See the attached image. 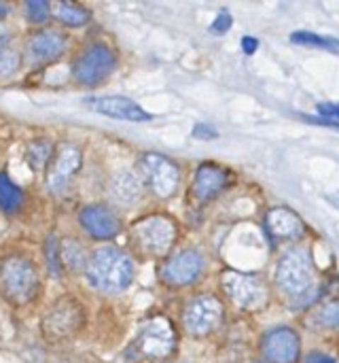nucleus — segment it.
Here are the masks:
<instances>
[{
    "mask_svg": "<svg viewBox=\"0 0 339 363\" xmlns=\"http://www.w3.org/2000/svg\"><path fill=\"white\" fill-rule=\"evenodd\" d=\"M19 66V55L17 51L13 49L11 40L6 34H0V72L2 74H11L15 72Z\"/></svg>",
    "mask_w": 339,
    "mask_h": 363,
    "instance_id": "nucleus-23",
    "label": "nucleus"
},
{
    "mask_svg": "<svg viewBox=\"0 0 339 363\" xmlns=\"http://www.w3.org/2000/svg\"><path fill=\"white\" fill-rule=\"evenodd\" d=\"M202 268H204V262H202V255L197 251H183L163 264L161 279L174 287L191 285L200 277Z\"/></svg>",
    "mask_w": 339,
    "mask_h": 363,
    "instance_id": "nucleus-12",
    "label": "nucleus"
},
{
    "mask_svg": "<svg viewBox=\"0 0 339 363\" xmlns=\"http://www.w3.org/2000/svg\"><path fill=\"white\" fill-rule=\"evenodd\" d=\"M183 321L189 334L206 336L212 330H217L223 321V306L212 296H200L185 308Z\"/></svg>",
    "mask_w": 339,
    "mask_h": 363,
    "instance_id": "nucleus-8",
    "label": "nucleus"
},
{
    "mask_svg": "<svg viewBox=\"0 0 339 363\" xmlns=\"http://www.w3.org/2000/svg\"><path fill=\"white\" fill-rule=\"evenodd\" d=\"M193 136L200 138V140H212V138L219 136V132H217V128H212V125H208V123H197V125L193 128Z\"/></svg>",
    "mask_w": 339,
    "mask_h": 363,
    "instance_id": "nucleus-30",
    "label": "nucleus"
},
{
    "mask_svg": "<svg viewBox=\"0 0 339 363\" xmlns=\"http://www.w3.org/2000/svg\"><path fill=\"white\" fill-rule=\"evenodd\" d=\"M81 149L76 145H62L57 151H55V157L49 166V172H47V183L53 191H59L68 185V181L76 174V170L81 168Z\"/></svg>",
    "mask_w": 339,
    "mask_h": 363,
    "instance_id": "nucleus-13",
    "label": "nucleus"
},
{
    "mask_svg": "<svg viewBox=\"0 0 339 363\" xmlns=\"http://www.w3.org/2000/svg\"><path fill=\"white\" fill-rule=\"evenodd\" d=\"M306 363H335L333 362V357H329V355H323V353H312Z\"/></svg>",
    "mask_w": 339,
    "mask_h": 363,
    "instance_id": "nucleus-33",
    "label": "nucleus"
},
{
    "mask_svg": "<svg viewBox=\"0 0 339 363\" xmlns=\"http://www.w3.org/2000/svg\"><path fill=\"white\" fill-rule=\"evenodd\" d=\"M38 294V272L25 257H4L0 262V296L15 304L25 306Z\"/></svg>",
    "mask_w": 339,
    "mask_h": 363,
    "instance_id": "nucleus-2",
    "label": "nucleus"
},
{
    "mask_svg": "<svg viewBox=\"0 0 339 363\" xmlns=\"http://www.w3.org/2000/svg\"><path fill=\"white\" fill-rule=\"evenodd\" d=\"M276 281H278V287L293 298H301L310 294L314 289V268H312L308 251L304 249L287 251L282 259L278 262Z\"/></svg>",
    "mask_w": 339,
    "mask_h": 363,
    "instance_id": "nucleus-3",
    "label": "nucleus"
},
{
    "mask_svg": "<svg viewBox=\"0 0 339 363\" xmlns=\"http://www.w3.org/2000/svg\"><path fill=\"white\" fill-rule=\"evenodd\" d=\"M265 221L268 230L278 238H299L304 234V223L299 215L289 208H272Z\"/></svg>",
    "mask_w": 339,
    "mask_h": 363,
    "instance_id": "nucleus-17",
    "label": "nucleus"
},
{
    "mask_svg": "<svg viewBox=\"0 0 339 363\" xmlns=\"http://www.w3.org/2000/svg\"><path fill=\"white\" fill-rule=\"evenodd\" d=\"M59 257L70 270H74L83 264V247L76 240H64L59 245Z\"/></svg>",
    "mask_w": 339,
    "mask_h": 363,
    "instance_id": "nucleus-24",
    "label": "nucleus"
},
{
    "mask_svg": "<svg viewBox=\"0 0 339 363\" xmlns=\"http://www.w3.org/2000/svg\"><path fill=\"white\" fill-rule=\"evenodd\" d=\"M115 70V55L106 45H93L72 64V77L85 87L102 83Z\"/></svg>",
    "mask_w": 339,
    "mask_h": 363,
    "instance_id": "nucleus-6",
    "label": "nucleus"
},
{
    "mask_svg": "<svg viewBox=\"0 0 339 363\" xmlns=\"http://www.w3.org/2000/svg\"><path fill=\"white\" fill-rule=\"evenodd\" d=\"M51 15L70 28H79L89 21V11L76 2H64V0L55 2V4H51Z\"/></svg>",
    "mask_w": 339,
    "mask_h": 363,
    "instance_id": "nucleus-19",
    "label": "nucleus"
},
{
    "mask_svg": "<svg viewBox=\"0 0 339 363\" xmlns=\"http://www.w3.org/2000/svg\"><path fill=\"white\" fill-rule=\"evenodd\" d=\"M291 40H293V43H297V45L327 47V49H331V51H335V49H338V43H335V40L325 38V36H318V34H314V32H295V34L291 36Z\"/></svg>",
    "mask_w": 339,
    "mask_h": 363,
    "instance_id": "nucleus-25",
    "label": "nucleus"
},
{
    "mask_svg": "<svg viewBox=\"0 0 339 363\" xmlns=\"http://www.w3.org/2000/svg\"><path fill=\"white\" fill-rule=\"evenodd\" d=\"M85 102H87V106L93 113L106 115L110 119L134 121V123H140V121H149L151 119V115L140 104H136L134 100H130L125 96H98V98H89Z\"/></svg>",
    "mask_w": 339,
    "mask_h": 363,
    "instance_id": "nucleus-11",
    "label": "nucleus"
},
{
    "mask_svg": "<svg viewBox=\"0 0 339 363\" xmlns=\"http://www.w3.org/2000/svg\"><path fill=\"white\" fill-rule=\"evenodd\" d=\"M49 157H51V147L45 140H36V143H32L25 149V160H28V164L32 166L34 172H38L40 168H45V164H47Z\"/></svg>",
    "mask_w": 339,
    "mask_h": 363,
    "instance_id": "nucleus-22",
    "label": "nucleus"
},
{
    "mask_svg": "<svg viewBox=\"0 0 339 363\" xmlns=\"http://www.w3.org/2000/svg\"><path fill=\"white\" fill-rule=\"evenodd\" d=\"M176 345V336L174 330L170 325V321L166 319H153L140 334L138 340V349L142 355L153 357V359H163L174 351Z\"/></svg>",
    "mask_w": 339,
    "mask_h": 363,
    "instance_id": "nucleus-10",
    "label": "nucleus"
},
{
    "mask_svg": "<svg viewBox=\"0 0 339 363\" xmlns=\"http://www.w3.org/2000/svg\"><path fill=\"white\" fill-rule=\"evenodd\" d=\"M25 11H28L30 21L40 23V21H45L51 15V4L45 2V0H28L25 2Z\"/></svg>",
    "mask_w": 339,
    "mask_h": 363,
    "instance_id": "nucleus-26",
    "label": "nucleus"
},
{
    "mask_svg": "<svg viewBox=\"0 0 339 363\" xmlns=\"http://www.w3.org/2000/svg\"><path fill=\"white\" fill-rule=\"evenodd\" d=\"M110 191L117 200L121 202H134L140 196V181L136 179L134 172L121 170L113 177L110 181Z\"/></svg>",
    "mask_w": 339,
    "mask_h": 363,
    "instance_id": "nucleus-20",
    "label": "nucleus"
},
{
    "mask_svg": "<svg viewBox=\"0 0 339 363\" xmlns=\"http://www.w3.org/2000/svg\"><path fill=\"white\" fill-rule=\"evenodd\" d=\"M299 349V336L291 328L272 330L263 340V353L272 363H297Z\"/></svg>",
    "mask_w": 339,
    "mask_h": 363,
    "instance_id": "nucleus-14",
    "label": "nucleus"
},
{
    "mask_svg": "<svg viewBox=\"0 0 339 363\" xmlns=\"http://www.w3.org/2000/svg\"><path fill=\"white\" fill-rule=\"evenodd\" d=\"M66 49V36L55 30H42L30 36L28 55L34 62H51L59 57Z\"/></svg>",
    "mask_w": 339,
    "mask_h": 363,
    "instance_id": "nucleus-16",
    "label": "nucleus"
},
{
    "mask_svg": "<svg viewBox=\"0 0 339 363\" xmlns=\"http://www.w3.org/2000/svg\"><path fill=\"white\" fill-rule=\"evenodd\" d=\"M316 111H318L325 119L339 123V104H325V102H323V104L316 106Z\"/></svg>",
    "mask_w": 339,
    "mask_h": 363,
    "instance_id": "nucleus-31",
    "label": "nucleus"
},
{
    "mask_svg": "<svg viewBox=\"0 0 339 363\" xmlns=\"http://www.w3.org/2000/svg\"><path fill=\"white\" fill-rule=\"evenodd\" d=\"M257 47H259V40L257 38H253V36H244L242 38V51L246 55H253L257 51Z\"/></svg>",
    "mask_w": 339,
    "mask_h": 363,
    "instance_id": "nucleus-32",
    "label": "nucleus"
},
{
    "mask_svg": "<svg viewBox=\"0 0 339 363\" xmlns=\"http://www.w3.org/2000/svg\"><path fill=\"white\" fill-rule=\"evenodd\" d=\"M132 238L142 253L166 255L176 238V228L166 217H149L132 228Z\"/></svg>",
    "mask_w": 339,
    "mask_h": 363,
    "instance_id": "nucleus-5",
    "label": "nucleus"
},
{
    "mask_svg": "<svg viewBox=\"0 0 339 363\" xmlns=\"http://www.w3.org/2000/svg\"><path fill=\"white\" fill-rule=\"evenodd\" d=\"M83 323V313H81V304L72 298H59L42 317L40 321V332L47 340L57 342V340H66L72 334L79 332Z\"/></svg>",
    "mask_w": 339,
    "mask_h": 363,
    "instance_id": "nucleus-4",
    "label": "nucleus"
},
{
    "mask_svg": "<svg viewBox=\"0 0 339 363\" xmlns=\"http://www.w3.org/2000/svg\"><path fill=\"white\" fill-rule=\"evenodd\" d=\"M85 274L96 289L104 294H119L130 287L134 279V264L123 251L104 247L91 253L85 266Z\"/></svg>",
    "mask_w": 339,
    "mask_h": 363,
    "instance_id": "nucleus-1",
    "label": "nucleus"
},
{
    "mask_svg": "<svg viewBox=\"0 0 339 363\" xmlns=\"http://www.w3.org/2000/svg\"><path fill=\"white\" fill-rule=\"evenodd\" d=\"M6 11H8V9L0 2V17H4V15H6Z\"/></svg>",
    "mask_w": 339,
    "mask_h": 363,
    "instance_id": "nucleus-34",
    "label": "nucleus"
},
{
    "mask_svg": "<svg viewBox=\"0 0 339 363\" xmlns=\"http://www.w3.org/2000/svg\"><path fill=\"white\" fill-rule=\"evenodd\" d=\"M321 321L327 328H339V302H329L323 311H321Z\"/></svg>",
    "mask_w": 339,
    "mask_h": 363,
    "instance_id": "nucleus-28",
    "label": "nucleus"
},
{
    "mask_svg": "<svg viewBox=\"0 0 339 363\" xmlns=\"http://www.w3.org/2000/svg\"><path fill=\"white\" fill-rule=\"evenodd\" d=\"M45 253H47V262H49V268L53 274H57L59 270V242L55 240V236H49L47 245H45Z\"/></svg>",
    "mask_w": 339,
    "mask_h": 363,
    "instance_id": "nucleus-27",
    "label": "nucleus"
},
{
    "mask_svg": "<svg viewBox=\"0 0 339 363\" xmlns=\"http://www.w3.org/2000/svg\"><path fill=\"white\" fill-rule=\"evenodd\" d=\"M21 202H23L21 189L6 174H0V211L13 215L21 208Z\"/></svg>",
    "mask_w": 339,
    "mask_h": 363,
    "instance_id": "nucleus-21",
    "label": "nucleus"
},
{
    "mask_svg": "<svg viewBox=\"0 0 339 363\" xmlns=\"http://www.w3.org/2000/svg\"><path fill=\"white\" fill-rule=\"evenodd\" d=\"M223 287L227 296L242 308H259L265 304V285L259 277L242 272H225Z\"/></svg>",
    "mask_w": 339,
    "mask_h": 363,
    "instance_id": "nucleus-9",
    "label": "nucleus"
},
{
    "mask_svg": "<svg viewBox=\"0 0 339 363\" xmlns=\"http://www.w3.org/2000/svg\"><path fill=\"white\" fill-rule=\"evenodd\" d=\"M140 172H142L146 185L153 189V194H157L159 198L174 196L178 181H180V172L172 160H168L159 153H146L140 160Z\"/></svg>",
    "mask_w": 339,
    "mask_h": 363,
    "instance_id": "nucleus-7",
    "label": "nucleus"
},
{
    "mask_svg": "<svg viewBox=\"0 0 339 363\" xmlns=\"http://www.w3.org/2000/svg\"><path fill=\"white\" fill-rule=\"evenodd\" d=\"M229 28H231V15H229L227 11L219 13V17H217L214 23L210 26V30H212L214 34H225Z\"/></svg>",
    "mask_w": 339,
    "mask_h": 363,
    "instance_id": "nucleus-29",
    "label": "nucleus"
},
{
    "mask_svg": "<svg viewBox=\"0 0 339 363\" xmlns=\"http://www.w3.org/2000/svg\"><path fill=\"white\" fill-rule=\"evenodd\" d=\"M81 225L87 230L89 236L98 238V240H106L113 238L119 232V219L117 215L102 204H93L81 211Z\"/></svg>",
    "mask_w": 339,
    "mask_h": 363,
    "instance_id": "nucleus-15",
    "label": "nucleus"
},
{
    "mask_svg": "<svg viewBox=\"0 0 339 363\" xmlns=\"http://www.w3.org/2000/svg\"><path fill=\"white\" fill-rule=\"evenodd\" d=\"M227 183V174L225 170L217 168V166H202L195 174L193 181V191L197 196V200H210L214 198Z\"/></svg>",
    "mask_w": 339,
    "mask_h": 363,
    "instance_id": "nucleus-18",
    "label": "nucleus"
}]
</instances>
